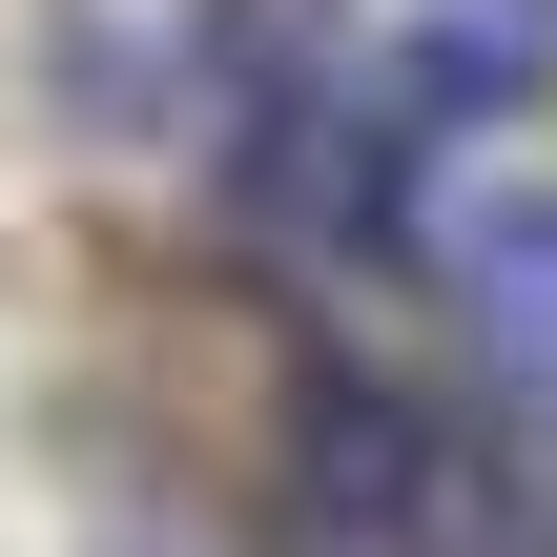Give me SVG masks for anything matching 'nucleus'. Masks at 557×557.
I'll use <instances>...</instances> for the list:
<instances>
[{
  "label": "nucleus",
  "instance_id": "f257e3e1",
  "mask_svg": "<svg viewBox=\"0 0 557 557\" xmlns=\"http://www.w3.org/2000/svg\"><path fill=\"white\" fill-rule=\"evenodd\" d=\"M537 83H557V0H289L269 103H310L372 165H455V145L537 124Z\"/></svg>",
  "mask_w": 557,
  "mask_h": 557
},
{
  "label": "nucleus",
  "instance_id": "f03ea898",
  "mask_svg": "<svg viewBox=\"0 0 557 557\" xmlns=\"http://www.w3.org/2000/svg\"><path fill=\"white\" fill-rule=\"evenodd\" d=\"M413 269L455 289V331L557 413V186H537V165H496V145L413 165Z\"/></svg>",
  "mask_w": 557,
  "mask_h": 557
}]
</instances>
